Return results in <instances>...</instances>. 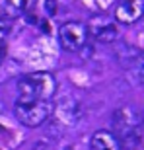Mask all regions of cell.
<instances>
[{"instance_id":"obj_1","label":"cell","mask_w":144,"mask_h":150,"mask_svg":"<svg viewBox=\"0 0 144 150\" xmlns=\"http://www.w3.org/2000/svg\"><path fill=\"white\" fill-rule=\"evenodd\" d=\"M56 92V80L51 72H31L18 80V101L51 100Z\"/></svg>"},{"instance_id":"obj_2","label":"cell","mask_w":144,"mask_h":150,"mask_svg":"<svg viewBox=\"0 0 144 150\" xmlns=\"http://www.w3.org/2000/svg\"><path fill=\"white\" fill-rule=\"evenodd\" d=\"M113 134L121 146H134L142 140V117L134 107L125 105L113 113Z\"/></svg>"},{"instance_id":"obj_3","label":"cell","mask_w":144,"mask_h":150,"mask_svg":"<svg viewBox=\"0 0 144 150\" xmlns=\"http://www.w3.org/2000/svg\"><path fill=\"white\" fill-rule=\"evenodd\" d=\"M14 113H16L18 121L23 123L25 127H41V125L55 113V103L51 100L16 101Z\"/></svg>"},{"instance_id":"obj_4","label":"cell","mask_w":144,"mask_h":150,"mask_svg":"<svg viewBox=\"0 0 144 150\" xmlns=\"http://www.w3.org/2000/svg\"><path fill=\"white\" fill-rule=\"evenodd\" d=\"M88 41V28L80 22H66L59 29V43L64 51H80Z\"/></svg>"},{"instance_id":"obj_5","label":"cell","mask_w":144,"mask_h":150,"mask_svg":"<svg viewBox=\"0 0 144 150\" xmlns=\"http://www.w3.org/2000/svg\"><path fill=\"white\" fill-rule=\"evenodd\" d=\"M88 28V35L95 39V41H100V43H111V41H115L119 31H117V25L115 22L107 16H95L92 18V22Z\"/></svg>"},{"instance_id":"obj_6","label":"cell","mask_w":144,"mask_h":150,"mask_svg":"<svg viewBox=\"0 0 144 150\" xmlns=\"http://www.w3.org/2000/svg\"><path fill=\"white\" fill-rule=\"evenodd\" d=\"M144 16V0H119L115 6V20L131 25Z\"/></svg>"},{"instance_id":"obj_7","label":"cell","mask_w":144,"mask_h":150,"mask_svg":"<svg viewBox=\"0 0 144 150\" xmlns=\"http://www.w3.org/2000/svg\"><path fill=\"white\" fill-rule=\"evenodd\" d=\"M35 6V0H0V18L18 20Z\"/></svg>"},{"instance_id":"obj_8","label":"cell","mask_w":144,"mask_h":150,"mask_svg":"<svg viewBox=\"0 0 144 150\" xmlns=\"http://www.w3.org/2000/svg\"><path fill=\"white\" fill-rule=\"evenodd\" d=\"M90 148L92 150H121L123 146L111 131H97V133H94V137L90 140Z\"/></svg>"},{"instance_id":"obj_9","label":"cell","mask_w":144,"mask_h":150,"mask_svg":"<svg viewBox=\"0 0 144 150\" xmlns=\"http://www.w3.org/2000/svg\"><path fill=\"white\" fill-rule=\"evenodd\" d=\"M8 31H10L8 20H2V18H0V57L4 55V49H6V39H8Z\"/></svg>"},{"instance_id":"obj_10","label":"cell","mask_w":144,"mask_h":150,"mask_svg":"<svg viewBox=\"0 0 144 150\" xmlns=\"http://www.w3.org/2000/svg\"><path fill=\"white\" fill-rule=\"evenodd\" d=\"M134 74L138 78V82L144 84V53L140 57H136V61H134Z\"/></svg>"},{"instance_id":"obj_11","label":"cell","mask_w":144,"mask_h":150,"mask_svg":"<svg viewBox=\"0 0 144 150\" xmlns=\"http://www.w3.org/2000/svg\"><path fill=\"white\" fill-rule=\"evenodd\" d=\"M41 6H43L45 16H55L56 14V2L55 0H41Z\"/></svg>"},{"instance_id":"obj_12","label":"cell","mask_w":144,"mask_h":150,"mask_svg":"<svg viewBox=\"0 0 144 150\" xmlns=\"http://www.w3.org/2000/svg\"><path fill=\"white\" fill-rule=\"evenodd\" d=\"M142 123H144V111H142Z\"/></svg>"},{"instance_id":"obj_13","label":"cell","mask_w":144,"mask_h":150,"mask_svg":"<svg viewBox=\"0 0 144 150\" xmlns=\"http://www.w3.org/2000/svg\"><path fill=\"white\" fill-rule=\"evenodd\" d=\"M142 18H144V16H142Z\"/></svg>"}]
</instances>
